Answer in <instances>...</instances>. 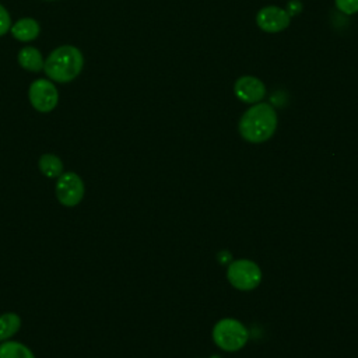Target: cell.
<instances>
[{"label":"cell","mask_w":358,"mask_h":358,"mask_svg":"<svg viewBox=\"0 0 358 358\" xmlns=\"http://www.w3.org/2000/svg\"><path fill=\"white\" fill-rule=\"evenodd\" d=\"M227 277L235 288L241 291H249L256 288L262 281V271L252 260L241 259L235 260L228 266Z\"/></svg>","instance_id":"277c9868"},{"label":"cell","mask_w":358,"mask_h":358,"mask_svg":"<svg viewBox=\"0 0 358 358\" xmlns=\"http://www.w3.org/2000/svg\"><path fill=\"white\" fill-rule=\"evenodd\" d=\"M0 358H35L32 351L18 341H4L0 344Z\"/></svg>","instance_id":"7c38bea8"},{"label":"cell","mask_w":358,"mask_h":358,"mask_svg":"<svg viewBox=\"0 0 358 358\" xmlns=\"http://www.w3.org/2000/svg\"><path fill=\"white\" fill-rule=\"evenodd\" d=\"M21 326V319L15 313H4L0 316V341L14 336Z\"/></svg>","instance_id":"4fadbf2b"},{"label":"cell","mask_w":358,"mask_h":358,"mask_svg":"<svg viewBox=\"0 0 358 358\" xmlns=\"http://www.w3.org/2000/svg\"><path fill=\"white\" fill-rule=\"evenodd\" d=\"M57 91L56 87L45 78L34 81L29 87V101L31 105L39 112H50L57 105Z\"/></svg>","instance_id":"8992f818"},{"label":"cell","mask_w":358,"mask_h":358,"mask_svg":"<svg viewBox=\"0 0 358 358\" xmlns=\"http://www.w3.org/2000/svg\"><path fill=\"white\" fill-rule=\"evenodd\" d=\"M277 127V115L268 103H256L239 120V133L249 143L268 140Z\"/></svg>","instance_id":"6da1fadb"},{"label":"cell","mask_w":358,"mask_h":358,"mask_svg":"<svg viewBox=\"0 0 358 358\" xmlns=\"http://www.w3.org/2000/svg\"><path fill=\"white\" fill-rule=\"evenodd\" d=\"M234 91H235V95L241 101L253 103V102L260 101L264 96L266 87L259 78L252 77V76H243L236 80Z\"/></svg>","instance_id":"ba28073f"},{"label":"cell","mask_w":358,"mask_h":358,"mask_svg":"<svg viewBox=\"0 0 358 358\" xmlns=\"http://www.w3.org/2000/svg\"><path fill=\"white\" fill-rule=\"evenodd\" d=\"M11 34L15 39L21 42H29L39 35V24L32 18L18 20L11 27Z\"/></svg>","instance_id":"9c48e42d"},{"label":"cell","mask_w":358,"mask_h":358,"mask_svg":"<svg viewBox=\"0 0 358 358\" xmlns=\"http://www.w3.org/2000/svg\"><path fill=\"white\" fill-rule=\"evenodd\" d=\"M84 64L81 52L71 45L55 49L46 59L43 70L46 76L57 83H69L74 80Z\"/></svg>","instance_id":"7a4b0ae2"},{"label":"cell","mask_w":358,"mask_h":358,"mask_svg":"<svg viewBox=\"0 0 358 358\" xmlns=\"http://www.w3.org/2000/svg\"><path fill=\"white\" fill-rule=\"evenodd\" d=\"M336 6L345 14L358 13V0H336Z\"/></svg>","instance_id":"5bb4252c"},{"label":"cell","mask_w":358,"mask_h":358,"mask_svg":"<svg viewBox=\"0 0 358 358\" xmlns=\"http://www.w3.org/2000/svg\"><path fill=\"white\" fill-rule=\"evenodd\" d=\"M18 63L29 71H41L43 69V59L38 49L32 46L22 48L18 53Z\"/></svg>","instance_id":"30bf717a"},{"label":"cell","mask_w":358,"mask_h":358,"mask_svg":"<svg viewBox=\"0 0 358 358\" xmlns=\"http://www.w3.org/2000/svg\"><path fill=\"white\" fill-rule=\"evenodd\" d=\"M214 343L225 351H236L248 341L246 327L231 317L221 319L213 329Z\"/></svg>","instance_id":"3957f363"},{"label":"cell","mask_w":358,"mask_h":358,"mask_svg":"<svg viewBox=\"0 0 358 358\" xmlns=\"http://www.w3.org/2000/svg\"><path fill=\"white\" fill-rule=\"evenodd\" d=\"M39 169L46 178H59L63 173V162L53 154H43L39 158Z\"/></svg>","instance_id":"8fae6325"},{"label":"cell","mask_w":358,"mask_h":358,"mask_svg":"<svg viewBox=\"0 0 358 358\" xmlns=\"http://www.w3.org/2000/svg\"><path fill=\"white\" fill-rule=\"evenodd\" d=\"M257 25L266 32H278L289 25V14L275 6L262 8L256 15Z\"/></svg>","instance_id":"52a82bcc"},{"label":"cell","mask_w":358,"mask_h":358,"mask_svg":"<svg viewBox=\"0 0 358 358\" xmlns=\"http://www.w3.org/2000/svg\"><path fill=\"white\" fill-rule=\"evenodd\" d=\"M84 196V183L74 172H64L56 182V197L66 207L77 206Z\"/></svg>","instance_id":"5b68a950"},{"label":"cell","mask_w":358,"mask_h":358,"mask_svg":"<svg viewBox=\"0 0 358 358\" xmlns=\"http://www.w3.org/2000/svg\"><path fill=\"white\" fill-rule=\"evenodd\" d=\"M11 27V18L7 10L0 4V36L4 35Z\"/></svg>","instance_id":"9a60e30c"}]
</instances>
